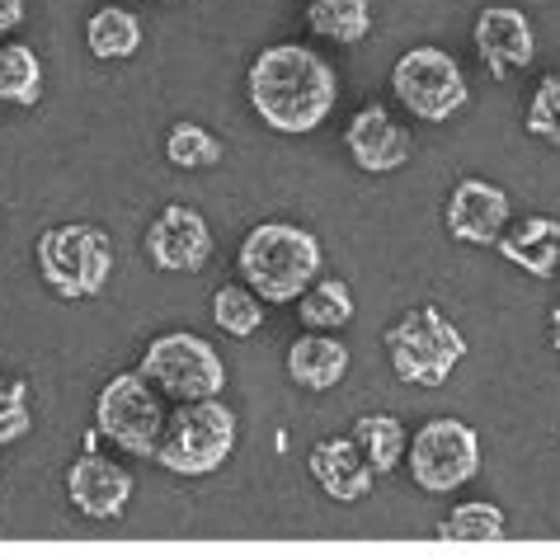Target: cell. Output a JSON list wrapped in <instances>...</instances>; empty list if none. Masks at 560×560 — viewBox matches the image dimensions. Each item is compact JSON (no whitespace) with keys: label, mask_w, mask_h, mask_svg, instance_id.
<instances>
[{"label":"cell","mask_w":560,"mask_h":560,"mask_svg":"<svg viewBox=\"0 0 560 560\" xmlns=\"http://www.w3.org/2000/svg\"><path fill=\"white\" fill-rule=\"evenodd\" d=\"M245 90H250V108L264 128H273L278 137H306L330 118L339 100V75L320 52L302 48V43H273L250 61Z\"/></svg>","instance_id":"6da1fadb"},{"label":"cell","mask_w":560,"mask_h":560,"mask_svg":"<svg viewBox=\"0 0 560 560\" xmlns=\"http://www.w3.org/2000/svg\"><path fill=\"white\" fill-rule=\"evenodd\" d=\"M241 278L245 288H255L264 302L283 306V302H298L302 292L320 278V241L311 236L306 226H292V222H259L250 236L241 241Z\"/></svg>","instance_id":"7a4b0ae2"},{"label":"cell","mask_w":560,"mask_h":560,"mask_svg":"<svg viewBox=\"0 0 560 560\" xmlns=\"http://www.w3.org/2000/svg\"><path fill=\"white\" fill-rule=\"evenodd\" d=\"M236 439H241V424L226 400L217 396L179 400L165 415V433L151 462H161L170 476H212L236 453Z\"/></svg>","instance_id":"3957f363"},{"label":"cell","mask_w":560,"mask_h":560,"mask_svg":"<svg viewBox=\"0 0 560 560\" xmlns=\"http://www.w3.org/2000/svg\"><path fill=\"white\" fill-rule=\"evenodd\" d=\"M386 358L406 386H443L466 358V335L439 306H415L386 330Z\"/></svg>","instance_id":"277c9868"},{"label":"cell","mask_w":560,"mask_h":560,"mask_svg":"<svg viewBox=\"0 0 560 560\" xmlns=\"http://www.w3.org/2000/svg\"><path fill=\"white\" fill-rule=\"evenodd\" d=\"M38 278L57 298H95L114 278V241L90 222H61L38 236Z\"/></svg>","instance_id":"5b68a950"},{"label":"cell","mask_w":560,"mask_h":560,"mask_svg":"<svg viewBox=\"0 0 560 560\" xmlns=\"http://www.w3.org/2000/svg\"><path fill=\"white\" fill-rule=\"evenodd\" d=\"M137 372L161 392L165 400H203L226 392V363L203 335L189 330H170L155 335Z\"/></svg>","instance_id":"8992f818"},{"label":"cell","mask_w":560,"mask_h":560,"mask_svg":"<svg viewBox=\"0 0 560 560\" xmlns=\"http://www.w3.org/2000/svg\"><path fill=\"white\" fill-rule=\"evenodd\" d=\"M165 396L142 377V372H118L95 396V429L100 439L132 457H155L165 433Z\"/></svg>","instance_id":"52a82bcc"},{"label":"cell","mask_w":560,"mask_h":560,"mask_svg":"<svg viewBox=\"0 0 560 560\" xmlns=\"http://www.w3.org/2000/svg\"><path fill=\"white\" fill-rule=\"evenodd\" d=\"M392 90L419 122H447L471 100L462 61L447 48H433V43L400 52V61L392 67Z\"/></svg>","instance_id":"ba28073f"},{"label":"cell","mask_w":560,"mask_h":560,"mask_svg":"<svg viewBox=\"0 0 560 560\" xmlns=\"http://www.w3.org/2000/svg\"><path fill=\"white\" fill-rule=\"evenodd\" d=\"M406 466L424 494H453L480 471V433L453 415H439L406 443Z\"/></svg>","instance_id":"9c48e42d"},{"label":"cell","mask_w":560,"mask_h":560,"mask_svg":"<svg viewBox=\"0 0 560 560\" xmlns=\"http://www.w3.org/2000/svg\"><path fill=\"white\" fill-rule=\"evenodd\" d=\"M345 147L363 175H396L415 161V137L382 104H363L345 128Z\"/></svg>","instance_id":"30bf717a"},{"label":"cell","mask_w":560,"mask_h":560,"mask_svg":"<svg viewBox=\"0 0 560 560\" xmlns=\"http://www.w3.org/2000/svg\"><path fill=\"white\" fill-rule=\"evenodd\" d=\"M147 255L161 273H198L212 259V226L203 212L170 203L147 231Z\"/></svg>","instance_id":"8fae6325"},{"label":"cell","mask_w":560,"mask_h":560,"mask_svg":"<svg viewBox=\"0 0 560 560\" xmlns=\"http://www.w3.org/2000/svg\"><path fill=\"white\" fill-rule=\"evenodd\" d=\"M471 43H476V57L486 61V71L494 81L523 71L527 61L537 57V34H533V20L518 10V5H486L476 14V28H471Z\"/></svg>","instance_id":"7c38bea8"},{"label":"cell","mask_w":560,"mask_h":560,"mask_svg":"<svg viewBox=\"0 0 560 560\" xmlns=\"http://www.w3.org/2000/svg\"><path fill=\"white\" fill-rule=\"evenodd\" d=\"M67 500L75 504V513H85V518L108 523L132 500V471L118 466L114 457H104L100 447H85L67 471Z\"/></svg>","instance_id":"4fadbf2b"},{"label":"cell","mask_w":560,"mask_h":560,"mask_svg":"<svg viewBox=\"0 0 560 560\" xmlns=\"http://www.w3.org/2000/svg\"><path fill=\"white\" fill-rule=\"evenodd\" d=\"M509 194L500 189V184H490V179H457L453 184V198H447V212H443V222H447V236L462 241V245H490L500 241V231L509 226Z\"/></svg>","instance_id":"5bb4252c"},{"label":"cell","mask_w":560,"mask_h":560,"mask_svg":"<svg viewBox=\"0 0 560 560\" xmlns=\"http://www.w3.org/2000/svg\"><path fill=\"white\" fill-rule=\"evenodd\" d=\"M306 471L316 476V486L330 494L335 504L368 500L372 486H377V471H372L368 457L358 453L353 439H320L306 457Z\"/></svg>","instance_id":"9a60e30c"},{"label":"cell","mask_w":560,"mask_h":560,"mask_svg":"<svg viewBox=\"0 0 560 560\" xmlns=\"http://www.w3.org/2000/svg\"><path fill=\"white\" fill-rule=\"evenodd\" d=\"M494 250H500L513 269H523L527 278H556L560 269V222L556 217H523V222H513L500 231V241H494Z\"/></svg>","instance_id":"2e32d148"},{"label":"cell","mask_w":560,"mask_h":560,"mask_svg":"<svg viewBox=\"0 0 560 560\" xmlns=\"http://www.w3.org/2000/svg\"><path fill=\"white\" fill-rule=\"evenodd\" d=\"M288 377L302 392H335L349 377V349L335 330H306L288 345Z\"/></svg>","instance_id":"e0dca14e"},{"label":"cell","mask_w":560,"mask_h":560,"mask_svg":"<svg viewBox=\"0 0 560 560\" xmlns=\"http://www.w3.org/2000/svg\"><path fill=\"white\" fill-rule=\"evenodd\" d=\"M85 48L100 61H128L142 48V20L122 5H104L85 24Z\"/></svg>","instance_id":"ac0fdd59"},{"label":"cell","mask_w":560,"mask_h":560,"mask_svg":"<svg viewBox=\"0 0 560 560\" xmlns=\"http://www.w3.org/2000/svg\"><path fill=\"white\" fill-rule=\"evenodd\" d=\"M372 20V0H306V28L330 43H363Z\"/></svg>","instance_id":"d6986e66"},{"label":"cell","mask_w":560,"mask_h":560,"mask_svg":"<svg viewBox=\"0 0 560 560\" xmlns=\"http://www.w3.org/2000/svg\"><path fill=\"white\" fill-rule=\"evenodd\" d=\"M349 439L358 443V453L368 457V466L377 476H392L400 462H406V443H410V433L406 424H400L396 415H363L353 424Z\"/></svg>","instance_id":"ffe728a7"},{"label":"cell","mask_w":560,"mask_h":560,"mask_svg":"<svg viewBox=\"0 0 560 560\" xmlns=\"http://www.w3.org/2000/svg\"><path fill=\"white\" fill-rule=\"evenodd\" d=\"M298 316L306 330H345L353 320V292L339 278H316L302 298H298Z\"/></svg>","instance_id":"44dd1931"},{"label":"cell","mask_w":560,"mask_h":560,"mask_svg":"<svg viewBox=\"0 0 560 560\" xmlns=\"http://www.w3.org/2000/svg\"><path fill=\"white\" fill-rule=\"evenodd\" d=\"M0 100L20 108L43 100V61L28 43H5L0 48Z\"/></svg>","instance_id":"7402d4cb"},{"label":"cell","mask_w":560,"mask_h":560,"mask_svg":"<svg viewBox=\"0 0 560 560\" xmlns=\"http://www.w3.org/2000/svg\"><path fill=\"white\" fill-rule=\"evenodd\" d=\"M212 320L222 325L231 339H250L264 325V298L245 283H222L212 292Z\"/></svg>","instance_id":"603a6c76"},{"label":"cell","mask_w":560,"mask_h":560,"mask_svg":"<svg viewBox=\"0 0 560 560\" xmlns=\"http://www.w3.org/2000/svg\"><path fill=\"white\" fill-rule=\"evenodd\" d=\"M165 155H170V165H179V170H212V165H222L226 147L203 122H175V128L165 132Z\"/></svg>","instance_id":"cb8c5ba5"},{"label":"cell","mask_w":560,"mask_h":560,"mask_svg":"<svg viewBox=\"0 0 560 560\" xmlns=\"http://www.w3.org/2000/svg\"><path fill=\"white\" fill-rule=\"evenodd\" d=\"M443 541H500L504 537V509L490 500H466L453 509V518L439 523Z\"/></svg>","instance_id":"d4e9b609"},{"label":"cell","mask_w":560,"mask_h":560,"mask_svg":"<svg viewBox=\"0 0 560 560\" xmlns=\"http://www.w3.org/2000/svg\"><path fill=\"white\" fill-rule=\"evenodd\" d=\"M527 137H541V142L560 147V71L541 75L533 100H527Z\"/></svg>","instance_id":"484cf974"},{"label":"cell","mask_w":560,"mask_h":560,"mask_svg":"<svg viewBox=\"0 0 560 560\" xmlns=\"http://www.w3.org/2000/svg\"><path fill=\"white\" fill-rule=\"evenodd\" d=\"M34 429V410H28V382L0 377V447L20 443Z\"/></svg>","instance_id":"4316f807"},{"label":"cell","mask_w":560,"mask_h":560,"mask_svg":"<svg viewBox=\"0 0 560 560\" xmlns=\"http://www.w3.org/2000/svg\"><path fill=\"white\" fill-rule=\"evenodd\" d=\"M24 24V0H0V34Z\"/></svg>","instance_id":"83f0119b"},{"label":"cell","mask_w":560,"mask_h":560,"mask_svg":"<svg viewBox=\"0 0 560 560\" xmlns=\"http://www.w3.org/2000/svg\"><path fill=\"white\" fill-rule=\"evenodd\" d=\"M551 349L560 353V302L551 306Z\"/></svg>","instance_id":"f1b7e54d"},{"label":"cell","mask_w":560,"mask_h":560,"mask_svg":"<svg viewBox=\"0 0 560 560\" xmlns=\"http://www.w3.org/2000/svg\"><path fill=\"white\" fill-rule=\"evenodd\" d=\"M161 5H179V0H161Z\"/></svg>","instance_id":"f546056e"}]
</instances>
